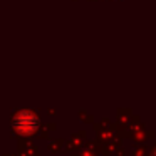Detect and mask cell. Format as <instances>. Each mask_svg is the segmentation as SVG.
Wrapping results in <instances>:
<instances>
[{
  "instance_id": "6da1fadb",
  "label": "cell",
  "mask_w": 156,
  "mask_h": 156,
  "mask_svg": "<svg viewBox=\"0 0 156 156\" xmlns=\"http://www.w3.org/2000/svg\"><path fill=\"white\" fill-rule=\"evenodd\" d=\"M15 128L20 133H32L37 128V116L30 111H24L15 116Z\"/></svg>"
}]
</instances>
